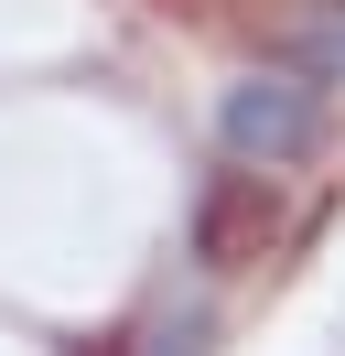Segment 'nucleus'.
I'll return each mask as SVG.
<instances>
[{"instance_id":"nucleus-3","label":"nucleus","mask_w":345,"mask_h":356,"mask_svg":"<svg viewBox=\"0 0 345 356\" xmlns=\"http://www.w3.org/2000/svg\"><path fill=\"white\" fill-rule=\"evenodd\" d=\"M129 356H216V313H205V302H172V313H151V324L129 334Z\"/></svg>"},{"instance_id":"nucleus-2","label":"nucleus","mask_w":345,"mask_h":356,"mask_svg":"<svg viewBox=\"0 0 345 356\" xmlns=\"http://www.w3.org/2000/svg\"><path fill=\"white\" fill-rule=\"evenodd\" d=\"M259 248H270V184L259 173H216L205 195H194V270H248Z\"/></svg>"},{"instance_id":"nucleus-1","label":"nucleus","mask_w":345,"mask_h":356,"mask_svg":"<svg viewBox=\"0 0 345 356\" xmlns=\"http://www.w3.org/2000/svg\"><path fill=\"white\" fill-rule=\"evenodd\" d=\"M216 140H227L237 173H291L302 152L323 140V76L313 65H270V76H237L227 108H216Z\"/></svg>"}]
</instances>
